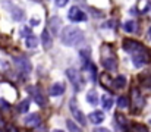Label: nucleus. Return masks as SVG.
<instances>
[{
	"label": "nucleus",
	"instance_id": "nucleus-1",
	"mask_svg": "<svg viewBox=\"0 0 151 132\" xmlns=\"http://www.w3.org/2000/svg\"><path fill=\"white\" fill-rule=\"evenodd\" d=\"M62 43L66 45H76L78 43H81L84 40V32L78 28V27H66L63 28L62 34H60Z\"/></svg>",
	"mask_w": 151,
	"mask_h": 132
},
{
	"label": "nucleus",
	"instance_id": "nucleus-2",
	"mask_svg": "<svg viewBox=\"0 0 151 132\" xmlns=\"http://www.w3.org/2000/svg\"><path fill=\"white\" fill-rule=\"evenodd\" d=\"M109 50H110V45H107V44L101 47V63L107 71H116L117 69V60H116L113 53L107 54Z\"/></svg>",
	"mask_w": 151,
	"mask_h": 132
},
{
	"label": "nucleus",
	"instance_id": "nucleus-3",
	"mask_svg": "<svg viewBox=\"0 0 151 132\" xmlns=\"http://www.w3.org/2000/svg\"><path fill=\"white\" fill-rule=\"evenodd\" d=\"M66 76H68V79L70 81L72 87L75 88V91L82 89V87H84V79H82L81 74H79L76 69H73V68L66 69Z\"/></svg>",
	"mask_w": 151,
	"mask_h": 132
},
{
	"label": "nucleus",
	"instance_id": "nucleus-4",
	"mask_svg": "<svg viewBox=\"0 0 151 132\" xmlns=\"http://www.w3.org/2000/svg\"><path fill=\"white\" fill-rule=\"evenodd\" d=\"M13 62H15V65H16L18 71H19L24 76H27V75H29V74H31L32 66H31V62H29L27 57H15V59H13Z\"/></svg>",
	"mask_w": 151,
	"mask_h": 132
},
{
	"label": "nucleus",
	"instance_id": "nucleus-5",
	"mask_svg": "<svg viewBox=\"0 0 151 132\" xmlns=\"http://www.w3.org/2000/svg\"><path fill=\"white\" fill-rule=\"evenodd\" d=\"M123 50L131 53V54H137L145 50V47L141 43L135 41V40H123Z\"/></svg>",
	"mask_w": 151,
	"mask_h": 132
},
{
	"label": "nucleus",
	"instance_id": "nucleus-6",
	"mask_svg": "<svg viewBox=\"0 0 151 132\" xmlns=\"http://www.w3.org/2000/svg\"><path fill=\"white\" fill-rule=\"evenodd\" d=\"M69 109H70V112H72L73 118L78 120V123H79V125H82V126H85V125H87L85 115L78 109V106H76V101H75V100H70V103H69Z\"/></svg>",
	"mask_w": 151,
	"mask_h": 132
},
{
	"label": "nucleus",
	"instance_id": "nucleus-7",
	"mask_svg": "<svg viewBox=\"0 0 151 132\" xmlns=\"http://www.w3.org/2000/svg\"><path fill=\"white\" fill-rule=\"evenodd\" d=\"M68 16H69V19L72 21V22H81V21H85L87 19V15H85V12H82L78 6H73V7H70L69 9V13H68Z\"/></svg>",
	"mask_w": 151,
	"mask_h": 132
},
{
	"label": "nucleus",
	"instance_id": "nucleus-8",
	"mask_svg": "<svg viewBox=\"0 0 151 132\" xmlns=\"http://www.w3.org/2000/svg\"><path fill=\"white\" fill-rule=\"evenodd\" d=\"M148 53H147V50H144V51H141V53H137V54H132V63L137 66V68H141V66H144L145 63H148Z\"/></svg>",
	"mask_w": 151,
	"mask_h": 132
},
{
	"label": "nucleus",
	"instance_id": "nucleus-9",
	"mask_svg": "<svg viewBox=\"0 0 151 132\" xmlns=\"http://www.w3.org/2000/svg\"><path fill=\"white\" fill-rule=\"evenodd\" d=\"M28 91H29V94H31V97L34 98V101L38 104V106H44V103H46V100H44V97H43V94H41V89L38 87H29L28 88Z\"/></svg>",
	"mask_w": 151,
	"mask_h": 132
},
{
	"label": "nucleus",
	"instance_id": "nucleus-10",
	"mask_svg": "<svg viewBox=\"0 0 151 132\" xmlns=\"http://www.w3.org/2000/svg\"><path fill=\"white\" fill-rule=\"evenodd\" d=\"M40 123H41V118H40L38 113H31V115H28V116L25 118V125H27V126L35 128V126H38Z\"/></svg>",
	"mask_w": 151,
	"mask_h": 132
},
{
	"label": "nucleus",
	"instance_id": "nucleus-11",
	"mask_svg": "<svg viewBox=\"0 0 151 132\" xmlns=\"http://www.w3.org/2000/svg\"><path fill=\"white\" fill-rule=\"evenodd\" d=\"M41 43H43V47L44 48H51V44H53V37L50 35V30L46 28L41 34Z\"/></svg>",
	"mask_w": 151,
	"mask_h": 132
},
{
	"label": "nucleus",
	"instance_id": "nucleus-12",
	"mask_svg": "<svg viewBox=\"0 0 151 132\" xmlns=\"http://www.w3.org/2000/svg\"><path fill=\"white\" fill-rule=\"evenodd\" d=\"M132 101H134V106H138V109H141L144 104H145V100L144 97L141 95V92L138 89H132Z\"/></svg>",
	"mask_w": 151,
	"mask_h": 132
},
{
	"label": "nucleus",
	"instance_id": "nucleus-13",
	"mask_svg": "<svg viewBox=\"0 0 151 132\" xmlns=\"http://www.w3.org/2000/svg\"><path fill=\"white\" fill-rule=\"evenodd\" d=\"M100 84L101 87H104L106 89H109V91H111V88H113V82H111V78H110V75L109 74H101L100 76Z\"/></svg>",
	"mask_w": 151,
	"mask_h": 132
},
{
	"label": "nucleus",
	"instance_id": "nucleus-14",
	"mask_svg": "<svg viewBox=\"0 0 151 132\" xmlns=\"http://www.w3.org/2000/svg\"><path fill=\"white\" fill-rule=\"evenodd\" d=\"M10 15H12V18L15 19V21H24V18H25V13H24V10L22 9H19V7H16V6H12L10 7Z\"/></svg>",
	"mask_w": 151,
	"mask_h": 132
},
{
	"label": "nucleus",
	"instance_id": "nucleus-15",
	"mask_svg": "<svg viewBox=\"0 0 151 132\" xmlns=\"http://www.w3.org/2000/svg\"><path fill=\"white\" fill-rule=\"evenodd\" d=\"M65 92V87H63V84H60V82H56L54 85H51L50 88V95L53 97H59V95H62Z\"/></svg>",
	"mask_w": 151,
	"mask_h": 132
},
{
	"label": "nucleus",
	"instance_id": "nucleus-16",
	"mask_svg": "<svg viewBox=\"0 0 151 132\" xmlns=\"http://www.w3.org/2000/svg\"><path fill=\"white\" fill-rule=\"evenodd\" d=\"M90 120H91L93 123L99 125V123H101V122L104 120V113H103V112H99V110L90 113Z\"/></svg>",
	"mask_w": 151,
	"mask_h": 132
},
{
	"label": "nucleus",
	"instance_id": "nucleus-17",
	"mask_svg": "<svg viewBox=\"0 0 151 132\" xmlns=\"http://www.w3.org/2000/svg\"><path fill=\"white\" fill-rule=\"evenodd\" d=\"M60 18L59 16H54L50 19V30L53 31V34H57L59 32V27H60Z\"/></svg>",
	"mask_w": 151,
	"mask_h": 132
},
{
	"label": "nucleus",
	"instance_id": "nucleus-18",
	"mask_svg": "<svg viewBox=\"0 0 151 132\" xmlns=\"http://www.w3.org/2000/svg\"><path fill=\"white\" fill-rule=\"evenodd\" d=\"M87 101H88L90 104H93V106H97V104H99V95H97V92H96L94 89H91V91L87 94Z\"/></svg>",
	"mask_w": 151,
	"mask_h": 132
},
{
	"label": "nucleus",
	"instance_id": "nucleus-19",
	"mask_svg": "<svg viewBox=\"0 0 151 132\" xmlns=\"http://www.w3.org/2000/svg\"><path fill=\"white\" fill-rule=\"evenodd\" d=\"M101 101H103V107H104L106 110H110V109H111V106H113V98H111L110 95H103V97H101Z\"/></svg>",
	"mask_w": 151,
	"mask_h": 132
},
{
	"label": "nucleus",
	"instance_id": "nucleus-20",
	"mask_svg": "<svg viewBox=\"0 0 151 132\" xmlns=\"http://www.w3.org/2000/svg\"><path fill=\"white\" fill-rule=\"evenodd\" d=\"M123 30H125L126 32H135V31H137V22H134V21L125 22V24H123Z\"/></svg>",
	"mask_w": 151,
	"mask_h": 132
},
{
	"label": "nucleus",
	"instance_id": "nucleus-21",
	"mask_svg": "<svg viewBox=\"0 0 151 132\" xmlns=\"http://www.w3.org/2000/svg\"><path fill=\"white\" fill-rule=\"evenodd\" d=\"M113 82H114V87L116 88H123L126 85V78L123 75H119V76H116V79Z\"/></svg>",
	"mask_w": 151,
	"mask_h": 132
},
{
	"label": "nucleus",
	"instance_id": "nucleus-22",
	"mask_svg": "<svg viewBox=\"0 0 151 132\" xmlns=\"http://www.w3.org/2000/svg\"><path fill=\"white\" fill-rule=\"evenodd\" d=\"M37 45H38V40H37L32 34L27 37V47H29V48H35Z\"/></svg>",
	"mask_w": 151,
	"mask_h": 132
},
{
	"label": "nucleus",
	"instance_id": "nucleus-23",
	"mask_svg": "<svg viewBox=\"0 0 151 132\" xmlns=\"http://www.w3.org/2000/svg\"><path fill=\"white\" fill-rule=\"evenodd\" d=\"M28 109H29V100H24L18 106V112L19 113H25V112H28Z\"/></svg>",
	"mask_w": 151,
	"mask_h": 132
},
{
	"label": "nucleus",
	"instance_id": "nucleus-24",
	"mask_svg": "<svg viewBox=\"0 0 151 132\" xmlns=\"http://www.w3.org/2000/svg\"><path fill=\"white\" fill-rule=\"evenodd\" d=\"M66 126H68L69 132H82L79 128H78V125H76V123H73L72 120H66Z\"/></svg>",
	"mask_w": 151,
	"mask_h": 132
},
{
	"label": "nucleus",
	"instance_id": "nucleus-25",
	"mask_svg": "<svg viewBox=\"0 0 151 132\" xmlns=\"http://www.w3.org/2000/svg\"><path fill=\"white\" fill-rule=\"evenodd\" d=\"M117 106H119L120 109H126V107L129 106V100H128L126 97H119V100H117Z\"/></svg>",
	"mask_w": 151,
	"mask_h": 132
},
{
	"label": "nucleus",
	"instance_id": "nucleus-26",
	"mask_svg": "<svg viewBox=\"0 0 151 132\" xmlns=\"http://www.w3.org/2000/svg\"><path fill=\"white\" fill-rule=\"evenodd\" d=\"M116 120H117V122L122 125V128H125V129H126V123H128V122H126V119H125L123 116H120V115H116Z\"/></svg>",
	"mask_w": 151,
	"mask_h": 132
},
{
	"label": "nucleus",
	"instance_id": "nucleus-27",
	"mask_svg": "<svg viewBox=\"0 0 151 132\" xmlns=\"http://www.w3.org/2000/svg\"><path fill=\"white\" fill-rule=\"evenodd\" d=\"M6 71H9V63L0 59V72H6Z\"/></svg>",
	"mask_w": 151,
	"mask_h": 132
},
{
	"label": "nucleus",
	"instance_id": "nucleus-28",
	"mask_svg": "<svg viewBox=\"0 0 151 132\" xmlns=\"http://www.w3.org/2000/svg\"><path fill=\"white\" fill-rule=\"evenodd\" d=\"M68 1H69V0H54V3H56L59 7H63V6H66V4H68Z\"/></svg>",
	"mask_w": 151,
	"mask_h": 132
},
{
	"label": "nucleus",
	"instance_id": "nucleus-29",
	"mask_svg": "<svg viewBox=\"0 0 151 132\" xmlns=\"http://www.w3.org/2000/svg\"><path fill=\"white\" fill-rule=\"evenodd\" d=\"M135 131H138V132H148V131H145V128H144L142 125H135Z\"/></svg>",
	"mask_w": 151,
	"mask_h": 132
},
{
	"label": "nucleus",
	"instance_id": "nucleus-30",
	"mask_svg": "<svg viewBox=\"0 0 151 132\" xmlns=\"http://www.w3.org/2000/svg\"><path fill=\"white\" fill-rule=\"evenodd\" d=\"M0 104H1V107H3V109H7V110H9V107H10V106H9V103H6L3 98L0 100Z\"/></svg>",
	"mask_w": 151,
	"mask_h": 132
},
{
	"label": "nucleus",
	"instance_id": "nucleus-31",
	"mask_svg": "<svg viewBox=\"0 0 151 132\" xmlns=\"http://www.w3.org/2000/svg\"><path fill=\"white\" fill-rule=\"evenodd\" d=\"M22 34H24L22 37H25V38H27L28 35H31V32H29V30H28V28H24V30H22Z\"/></svg>",
	"mask_w": 151,
	"mask_h": 132
},
{
	"label": "nucleus",
	"instance_id": "nucleus-32",
	"mask_svg": "<svg viewBox=\"0 0 151 132\" xmlns=\"http://www.w3.org/2000/svg\"><path fill=\"white\" fill-rule=\"evenodd\" d=\"M96 132H110V131H109L107 128H97V129H96Z\"/></svg>",
	"mask_w": 151,
	"mask_h": 132
},
{
	"label": "nucleus",
	"instance_id": "nucleus-33",
	"mask_svg": "<svg viewBox=\"0 0 151 132\" xmlns=\"http://www.w3.org/2000/svg\"><path fill=\"white\" fill-rule=\"evenodd\" d=\"M31 25H34V27L38 25V19H32V21H31Z\"/></svg>",
	"mask_w": 151,
	"mask_h": 132
},
{
	"label": "nucleus",
	"instance_id": "nucleus-34",
	"mask_svg": "<svg viewBox=\"0 0 151 132\" xmlns=\"http://www.w3.org/2000/svg\"><path fill=\"white\" fill-rule=\"evenodd\" d=\"M41 129H43V131H40V128H38V129H37V132H46V129H44V128H41Z\"/></svg>",
	"mask_w": 151,
	"mask_h": 132
},
{
	"label": "nucleus",
	"instance_id": "nucleus-35",
	"mask_svg": "<svg viewBox=\"0 0 151 132\" xmlns=\"http://www.w3.org/2000/svg\"><path fill=\"white\" fill-rule=\"evenodd\" d=\"M148 35H150V38H151V27L148 28Z\"/></svg>",
	"mask_w": 151,
	"mask_h": 132
},
{
	"label": "nucleus",
	"instance_id": "nucleus-36",
	"mask_svg": "<svg viewBox=\"0 0 151 132\" xmlns=\"http://www.w3.org/2000/svg\"><path fill=\"white\" fill-rule=\"evenodd\" d=\"M3 125V119H1V116H0V126Z\"/></svg>",
	"mask_w": 151,
	"mask_h": 132
},
{
	"label": "nucleus",
	"instance_id": "nucleus-37",
	"mask_svg": "<svg viewBox=\"0 0 151 132\" xmlns=\"http://www.w3.org/2000/svg\"><path fill=\"white\" fill-rule=\"evenodd\" d=\"M32 1H35V3H40V1H41V0H32Z\"/></svg>",
	"mask_w": 151,
	"mask_h": 132
},
{
	"label": "nucleus",
	"instance_id": "nucleus-38",
	"mask_svg": "<svg viewBox=\"0 0 151 132\" xmlns=\"http://www.w3.org/2000/svg\"><path fill=\"white\" fill-rule=\"evenodd\" d=\"M54 132H63V131H60V129H57V131H54Z\"/></svg>",
	"mask_w": 151,
	"mask_h": 132
},
{
	"label": "nucleus",
	"instance_id": "nucleus-39",
	"mask_svg": "<svg viewBox=\"0 0 151 132\" xmlns=\"http://www.w3.org/2000/svg\"><path fill=\"white\" fill-rule=\"evenodd\" d=\"M0 132H7V131H3V129H0Z\"/></svg>",
	"mask_w": 151,
	"mask_h": 132
}]
</instances>
